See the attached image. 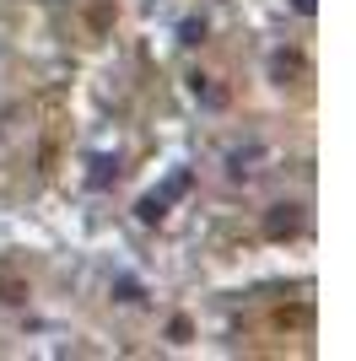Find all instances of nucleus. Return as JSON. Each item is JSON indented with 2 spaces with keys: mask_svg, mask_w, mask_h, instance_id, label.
Wrapping results in <instances>:
<instances>
[{
  "mask_svg": "<svg viewBox=\"0 0 356 361\" xmlns=\"http://www.w3.org/2000/svg\"><path fill=\"white\" fill-rule=\"evenodd\" d=\"M297 226H302V211H297V205H270V216H265L270 238H292Z\"/></svg>",
  "mask_w": 356,
  "mask_h": 361,
  "instance_id": "nucleus-1",
  "label": "nucleus"
},
{
  "mask_svg": "<svg viewBox=\"0 0 356 361\" xmlns=\"http://www.w3.org/2000/svg\"><path fill=\"white\" fill-rule=\"evenodd\" d=\"M292 6H297V11H302V16H308V11H313V6H319V0H292Z\"/></svg>",
  "mask_w": 356,
  "mask_h": 361,
  "instance_id": "nucleus-2",
  "label": "nucleus"
}]
</instances>
